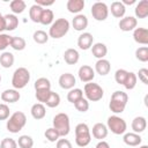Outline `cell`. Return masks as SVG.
I'll return each mask as SVG.
<instances>
[{
  "instance_id": "7",
  "label": "cell",
  "mask_w": 148,
  "mask_h": 148,
  "mask_svg": "<svg viewBox=\"0 0 148 148\" xmlns=\"http://www.w3.org/2000/svg\"><path fill=\"white\" fill-rule=\"evenodd\" d=\"M83 92L86 95V99L89 102H98L103 98L104 96V90L98 83L94 82H88L84 84Z\"/></svg>"
},
{
  "instance_id": "49",
  "label": "cell",
  "mask_w": 148,
  "mask_h": 148,
  "mask_svg": "<svg viewBox=\"0 0 148 148\" xmlns=\"http://www.w3.org/2000/svg\"><path fill=\"white\" fill-rule=\"evenodd\" d=\"M36 5H38V6H40L42 8H44V7H49V6H52L53 3H54V1L53 0H51V1H43V0H36V2H35Z\"/></svg>"
},
{
  "instance_id": "33",
  "label": "cell",
  "mask_w": 148,
  "mask_h": 148,
  "mask_svg": "<svg viewBox=\"0 0 148 148\" xmlns=\"http://www.w3.org/2000/svg\"><path fill=\"white\" fill-rule=\"evenodd\" d=\"M10 46L15 50V51H22L25 49L27 43L25 39L23 37H18V36H12V40H10Z\"/></svg>"
},
{
  "instance_id": "45",
  "label": "cell",
  "mask_w": 148,
  "mask_h": 148,
  "mask_svg": "<svg viewBox=\"0 0 148 148\" xmlns=\"http://www.w3.org/2000/svg\"><path fill=\"white\" fill-rule=\"evenodd\" d=\"M0 148H17V142L12 138H5L0 142Z\"/></svg>"
},
{
  "instance_id": "40",
  "label": "cell",
  "mask_w": 148,
  "mask_h": 148,
  "mask_svg": "<svg viewBox=\"0 0 148 148\" xmlns=\"http://www.w3.org/2000/svg\"><path fill=\"white\" fill-rule=\"evenodd\" d=\"M127 74H128V71L124 69V68H119L114 73V80L118 84H124L125 81H126V77H127Z\"/></svg>"
},
{
  "instance_id": "52",
  "label": "cell",
  "mask_w": 148,
  "mask_h": 148,
  "mask_svg": "<svg viewBox=\"0 0 148 148\" xmlns=\"http://www.w3.org/2000/svg\"><path fill=\"white\" fill-rule=\"evenodd\" d=\"M135 1H136V0H123V1H120V2H121V3H123L125 7H126V5H127V6H128V5L131 6V5L135 3Z\"/></svg>"
},
{
  "instance_id": "28",
  "label": "cell",
  "mask_w": 148,
  "mask_h": 148,
  "mask_svg": "<svg viewBox=\"0 0 148 148\" xmlns=\"http://www.w3.org/2000/svg\"><path fill=\"white\" fill-rule=\"evenodd\" d=\"M5 16V22H6V30L7 31H13L18 27V18L14 14H6Z\"/></svg>"
},
{
  "instance_id": "2",
  "label": "cell",
  "mask_w": 148,
  "mask_h": 148,
  "mask_svg": "<svg viewBox=\"0 0 148 148\" xmlns=\"http://www.w3.org/2000/svg\"><path fill=\"white\" fill-rule=\"evenodd\" d=\"M27 124V116L24 112L22 111H16L13 114L9 116V118L7 119V124H6V128L8 132L16 134L18 133L21 130H23V127Z\"/></svg>"
},
{
  "instance_id": "53",
  "label": "cell",
  "mask_w": 148,
  "mask_h": 148,
  "mask_svg": "<svg viewBox=\"0 0 148 148\" xmlns=\"http://www.w3.org/2000/svg\"><path fill=\"white\" fill-rule=\"evenodd\" d=\"M139 148H148V146H147V145H142V146H140Z\"/></svg>"
},
{
  "instance_id": "43",
  "label": "cell",
  "mask_w": 148,
  "mask_h": 148,
  "mask_svg": "<svg viewBox=\"0 0 148 148\" xmlns=\"http://www.w3.org/2000/svg\"><path fill=\"white\" fill-rule=\"evenodd\" d=\"M12 36L8 34H0V51L6 50L8 46H10Z\"/></svg>"
},
{
  "instance_id": "1",
  "label": "cell",
  "mask_w": 148,
  "mask_h": 148,
  "mask_svg": "<svg viewBox=\"0 0 148 148\" xmlns=\"http://www.w3.org/2000/svg\"><path fill=\"white\" fill-rule=\"evenodd\" d=\"M127 102H128V95L123 90H116L111 95L109 108L113 113H121L124 112Z\"/></svg>"
},
{
  "instance_id": "32",
  "label": "cell",
  "mask_w": 148,
  "mask_h": 148,
  "mask_svg": "<svg viewBox=\"0 0 148 148\" xmlns=\"http://www.w3.org/2000/svg\"><path fill=\"white\" fill-rule=\"evenodd\" d=\"M82 97H83V90L80 88H73L67 92V101L71 102L72 104L76 103Z\"/></svg>"
},
{
  "instance_id": "47",
  "label": "cell",
  "mask_w": 148,
  "mask_h": 148,
  "mask_svg": "<svg viewBox=\"0 0 148 148\" xmlns=\"http://www.w3.org/2000/svg\"><path fill=\"white\" fill-rule=\"evenodd\" d=\"M136 77H139V80L145 83V84H148V69L147 68H141L139 69L138 74H136Z\"/></svg>"
},
{
  "instance_id": "51",
  "label": "cell",
  "mask_w": 148,
  "mask_h": 148,
  "mask_svg": "<svg viewBox=\"0 0 148 148\" xmlns=\"http://www.w3.org/2000/svg\"><path fill=\"white\" fill-rule=\"evenodd\" d=\"M95 148H110V145H109L106 141L101 140V141L96 145V147H95Z\"/></svg>"
},
{
  "instance_id": "17",
  "label": "cell",
  "mask_w": 148,
  "mask_h": 148,
  "mask_svg": "<svg viewBox=\"0 0 148 148\" xmlns=\"http://www.w3.org/2000/svg\"><path fill=\"white\" fill-rule=\"evenodd\" d=\"M94 71L97 74H99L101 76H105L111 71V64L106 59H98L96 61V64H95V69Z\"/></svg>"
},
{
  "instance_id": "37",
  "label": "cell",
  "mask_w": 148,
  "mask_h": 148,
  "mask_svg": "<svg viewBox=\"0 0 148 148\" xmlns=\"http://www.w3.org/2000/svg\"><path fill=\"white\" fill-rule=\"evenodd\" d=\"M136 82H138L136 74L133 73V72H128L127 77H126V81H125V83H124L123 86L125 87V89H127V90H132V89L135 88Z\"/></svg>"
},
{
  "instance_id": "44",
  "label": "cell",
  "mask_w": 148,
  "mask_h": 148,
  "mask_svg": "<svg viewBox=\"0 0 148 148\" xmlns=\"http://www.w3.org/2000/svg\"><path fill=\"white\" fill-rule=\"evenodd\" d=\"M10 116L9 106L6 103H0V120H7Z\"/></svg>"
},
{
  "instance_id": "34",
  "label": "cell",
  "mask_w": 148,
  "mask_h": 148,
  "mask_svg": "<svg viewBox=\"0 0 148 148\" xmlns=\"http://www.w3.org/2000/svg\"><path fill=\"white\" fill-rule=\"evenodd\" d=\"M35 90H51V82L47 77H39L35 81Z\"/></svg>"
},
{
  "instance_id": "25",
  "label": "cell",
  "mask_w": 148,
  "mask_h": 148,
  "mask_svg": "<svg viewBox=\"0 0 148 148\" xmlns=\"http://www.w3.org/2000/svg\"><path fill=\"white\" fill-rule=\"evenodd\" d=\"M79 59H80V54H79L77 50H75V49H67L64 52V60L68 65H75V64H77Z\"/></svg>"
},
{
  "instance_id": "39",
  "label": "cell",
  "mask_w": 148,
  "mask_h": 148,
  "mask_svg": "<svg viewBox=\"0 0 148 148\" xmlns=\"http://www.w3.org/2000/svg\"><path fill=\"white\" fill-rule=\"evenodd\" d=\"M135 58L141 62L148 61V46H140L135 50Z\"/></svg>"
},
{
  "instance_id": "18",
  "label": "cell",
  "mask_w": 148,
  "mask_h": 148,
  "mask_svg": "<svg viewBox=\"0 0 148 148\" xmlns=\"http://www.w3.org/2000/svg\"><path fill=\"white\" fill-rule=\"evenodd\" d=\"M72 25L76 31H83L88 27V18L84 14H77L72 20Z\"/></svg>"
},
{
  "instance_id": "31",
  "label": "cell",
  "mask_w": 148,
  "mask_h": 148,
  "mask_svg": "<svg viewBox=\"0 0 148 148\" xmlns=\"http://www.w3.org/2000/svg\"><path fill=\"white\" fill-rule=\"evenodd\" d=\"M9 7H10V10L13 12V14L16 15V14H21L24 12L27 3L23 0H13V1H10Z\"/></svg>"
},
{
  "instance_id": "21",
  "label": "cell",
  "mask_w": 148,
  "mask_h": 148,
  "mask_svg": "<svg viewBox=\"0 0 148 148\" xmlns=\"http://www.w3.org/2000/svg\"><path fill=\"white\" fill-rule=\"evenodd\" d=\"M90 49H91L92 56L97 59H104V57L108 54V47L104 43H101V42L95 43Z\"/></svg>"
},
{
  "instance_id": "35",
  "label": "cell",
  "mask_w": 148,
  "mask_h": 148,
  "mask_svg": "<svg viewBox=\"0 0 148 148\" xmlns=\"http://www.w3.org/2000/svg\"><path fill=\"white\" fill-rule=\"evenodd\" d=\"M44 104L46 106H49V108H52V109L57 108L60 104V96H59V94H57V92L51 90V92H50V95H49V97H47V99L45 101Z\"/></svg>"
},
{
  "instance_id": "11",
  "label": "cell",
  "mask_w": 148,
  "mask_h": 148,
  "mask_svg": "<svg viewBox=\"0 0 148 148\" xmlns=\"http://www.w3.org/2000/svg\"><path fill=\"white\" fill-rule=\"evenodd\" d=\"M138 25V20L134 17V16H124L123 18H120L119 23H118V27L121 31H132L136 28Z\"/></svg>"
},
{
  "instance_id": "13",
  "label": "cell",
  "mask_w": 148,
  "mask_h": 148,
  "mask_svg": "<svg viewBox=\"0 0 148 148\" xmlns=\"http://www.w3.org/2000/svg\"><path fill=\"white\" fill-rule=\"evenodd\" d=\"M94 44V36L90 32H82L77 38V46L81 50H89Z\"/></svg>"
},
{
  "instance_id": "4",
  "label": "cell",
  "mask_w": 148,
  "mask_h": 148,
  "mask_svg": "<svg viewBox=\"0 0 148 148\" xmlns=\"http://www.w3.org/2000/svg\"><path fill=\"white\" fill-rule=\"evenodd\" d=\"M69 28H71V24L67 18H64V17L57 18L56 21H53V23L51 24V27L49 29V37L59 39L68 32Z\"/></svg>"
},
{
  "instance_id": "48",
  "label": "cell",
  "mask_w": 148,
  "mask_h": 148,
  "mask_svg": "<svg viewBox=\"0 0 148 148\" xmlns=\"http://www.w3.org/2000/svg\"><path fill=\"white\" fill-rule=\"evenodd\" d=\"M56 148H73V146H72L71 141L67 139H58Z\"/></svg>"
},
{
  "instance_id": "8",
  "label": "cell",
  "mask_w": 148,
  "mask_h": 148,
  "mask_svg": "<svg viewBox=\"0 0 148 148\" xmlns=\"http://www.w3.org/2000/svg\"><path fill=\"white\" fill-rule=\"evenodd\" d=\"M106 127L108 130H110L113 134L116 135H121L126 132L127 130V124L125 121V119H123L121 117L113 114L110 116L108 118V123H106Z\"/></svg>"
},
{
  "instance_id": "12",
  "label": "cell",
  "mask_w": 148,
  "mask_h": 148,
  "mask_svg": "<svg viewBox=\"0 0 148 148\" xmlns=\"http://www.w3.org/2000/svg\"><path fill=\"white\" fill-rule=\"evenodd\" d=\"M75 83H76V79L72 73H64L59 76V86L62 89L71 90L74 88Z\"/></svg>"
},
{
  "instance_id": "27",
  "label": "cell",
  "mask_w": 148,
  "mask_h": 148,
  "mask_svg": "<svg viewBox=\"0 0 148 148\" xmlns=\"http://www.w3.org/2000/svg\"><path fill=\"white\" fill-rule=\"evenodd\" d=\"M14 61H15V58L12 52L5 51L0 54V65L3 68H10L14 65Z\"/></svg>"
},
{
  "instance_id": "38",
  "label": "cell",
  "mask_w": 148,
  "mask_h": 148,
  "mask_svg": "<svg viewBox=\"0 0 148 148\" xmlns=\"http://www.w3.org/2000/svg\"><path fill=\"white\" fill-rule=\"evenodd\" d=\"M32 38L37 44H45L49 40V34H46L44 30H36L32 35Z\"/></svg>"
},
{
  "instance_id": "42",
  "label": "cell",
  "mask_w": 148,
  "mask_h": 148,
  "mask_svg": "<svg viewBox=\"0 0 148 148\" xmlns=\"http://www.w3.org/2000/svg\"><path fill=\"white\" fill-rule=\"evenodd\" d=\"M74 106H75V109H76L77 111H80V112H87V111L89 110V101L86 99L84 97H82V98H80L76 103H74Z\"/></svg>"
},
{
  "instance_id": "15",
  "label": "cell",
  "mask_w": 148,
  "mask_h": 148,
  "mask_svg": "<svg viewBox=\"0 0 148 148\" xmlns=\"http://www.w3.org/2000/svg\"><path fill=\"white\" fill-rule=\"evenodd\" d=\"M21 98L18 90L16 89H6L1 92V101L5 103H16Z\"/></svg>"
},
{
  "instance_id": "50",
  "label": "cell",
  "mask_w": 148,
  "mask_h": 148,
  "mask_svg": "<svg viewBox=\"0 0 148 148\" xmlns=\"http://www.w3.org/2000/svg\"><path fill=\"white\" fill-rule=\"evenodd\" d=\"M3 30H6V22H5V16L0 13V34H2Z\"/></svg>"
},
{
  "instance_id": "54",
  "label": "cell",
  "mask_w": 148,
  "mask_h": 148,
  "mask_svg": "<svg viewBox=\"0 0 148 148\" xmlns=\"http://www.w3.org/2000/svg\"><path fill=\"white\" fill-rule=\"evenodd\" d=\"M0 82H1V74H0Z\"/></svg>"
},
{
  "instance_id": "24",
  "label": "cell",
  "mask_w": 148,
  "mask_h": 148,
  "mask_svg": "<svg viewBox=\"0 0 148 148\" xmlns=\"http://www.w3.org/2000/svg\"><path fill=\"white\" fill-rule=\"evenodd\" d=\"M135 18H146L148 16V0H141L139 3H136L135 9Z\"/></svg>"
},
{
  "instance_id": "19",
  "label": "cell",
  "mask_w": 148,
  "mask_h": 148,
  "mask_svg": "<svg viewBox=\"0 0 148 148\" xmlns=\"http://www.w3.org/2000/svg\"><path fill=\"white\" fill-rule=\"evenodd\" d=\"M123 141L125 145L131 146V147H136L141 145L142 138L140 136V134L134 133V132H130V133H124V138Z\"/></svg>"
},
{
  "instance_id": "9",
  "label": "cell",
  "mask_w": 148,
  "mask_h": 148,
  "mask_svg": "<svg viewBox=\"0 0 148 148\" xmlns=\"http://www.w3.org/2000/svg\"><path fill=\"white\" fill-rule=\"evenodd\" d=\"M91 15L96 21H105L109 16V7L105 2L97 1L91 6Z\"/></svg>"
},
{
  "instance_id": "30",
  "label": "cell",
  "mask_w": 148,
  "mask_h": 148,
  "mask_svg": "<svg viewBox=\"0 0 148 148\" xmlns=\"http://www.w3.org/2000/svg\"><path fill=\"white\" fill-rule=\"evenodd\" d=\"M53 18H54L53 12L49 8H44L43 12H42V15H40L39 23L43 24V25H49V24L53 23Z\"/></svg>"
},
{
  "instance_id": "23",
  "label": "cell",
  "mask_w": 148,
  "mask_h": 148,
  "mask_svg": "<svg viewBox=\"0 0 148 148\" xmlns=\"http://www.w3.org/2000/svg\"><path fill=\"white\" fill-rule=\"evenodd\" d=\"M30 113H31L32 118L36 119V120L43 119V118L46 116L45 105L42 104V103H35V104L31 106V109H30Z\"/></svg>"
},
{
  "instance_id": "20",
  "label": "cell",
  "mask_w": 148,
  "mask_h": 148,
  "mask_svg": "<svg viewBox=\"0 0 148 148\" xmlns=\"http://www.w3.org/2000/svg\"><path fill=\"white\" fill-rule=\"evenodd\" d=\"M109 12H111L112 16L116 18H123L126 13V7L120 1H113L111 3V7L109 8Z\"/></svg>"
},
{
  "instance_id": "26",
  "label": "cell",
  "mask_w": 148,
  "mask_h": 148,
  "mask_svg": "<svg viewBox=\"0 0 148 148\" xmlns=\"http://www.w3.org/2000/svg\"><path fill=\"white\" fill-rule=\"evenodd\" d=\"M84 6H86V3L83 0H68L66 3L68 12L72 14H76V15L84 8Z\"/></svg>"
},
{
  "instance_id": "10",
  "label": "cell",
  "mask_w": 148,
  "mask_h": 148,
  "mask_svg": "<svg viewBox=\"0 0 148 148\" xmlns=\"http://www.w3.org/2000/svg\"><path fill=\"white\" fill-rule=\"evenodd\" d=\"M77 75H79V79L81 82L83 83H88V82H92L94 77H95V71L91 66L89 65H82L80 68H79V72H77Z\"/></svg>"
},
{
  "instance_id": "16",
  "label": "cell",
  "mask_w": 148,
  "mask_h": 148,
  "mask_svg": "<svg viewBox=\"0 0 148 148\" xmlns=\"http://www.w3.org/2000/svg\"><path fill=\"white\" fill-rule=\"evenodd\" d=\"M133 39L138 44H148V30L146 28H135L133 30Z\"/></svg>"
},
{
  "instance_id": "5",
  "label": "cell",
  "mask_w": 148,
  "mask_h": 148,
  "mask_svg": "<svg viewBox=\"0 0 148 148\" xmlns=\"http://www.w3.org/2000/svg\"><path fill=\"white\" fill-rule=\"evenodd\" d=\"M30 81V72L25 67H18L15 69L12 76V86L14 89H23Z\"/></svg>"
},
{
  "instance_id": "36",
  "label": "cell",
  "mask_w": 148,
  "mask_h": 148,
  "mask_svg": "<svg viewBox=\"0 0 148 148\" xmlns=\"http://www.w3.org/2000/svg\"><path fill=\"white\" fill-rule=\"evenodd\" d=\"M16 142L20 148H32L34 147V139L27 134L18 136V140Z\"/></svg>"
},
{
  "instance_id": "6",
  "label": "cell",
  "mask_w": 148,
  "mask_h": 148,
  "mask_svg": "<svg viewBox=\"0 0 148 148\" xmlns=\"http://www.w3.org/2000/svg\"><path fill=\"white\" fill-rule=\"evenodd\" d=\"M91 141L89 126L86 123H80L75 126V143L79 147H86Z\"/></svg>"
},
{
  "instance_id": "41",
  "label": "cell",
  "mask_w": 148,
  "mask_h": 148,
  "mask_svg": "<svg viewBox=\"0 0 148 148\" xmlns=\"http://www.w3.org/2000/svg\"><path fill=\"white\" fill-rule=\"evenodd\" d=\"M44 135H45L46 140H47V141H50V142H57V141H58V139L60 138L59 133H58V132H57V131H56L53 127L47 128V130L45 131Z\"/></svg>"
},
{
  "instance_id": "29",
  "label": "cell",
  "mask_w": 148,
  "mask_h": 148,
  "mask_svg": "<svg viewBox=\"0 0 148 148\" xmlns=\"http://www.w3.org/2000/svg\"><path fill=\"white\" fill-rule=\"evenodd\" d=\"M44 8H42L40 6L34 3L30 9H29V17L32 22L35 23H39V20H40V15H42V12H43Z\"/></svg>"
},
{
  "instance_id": "46",
  "label": "cell",
  "mask_w": 148,
  "mask_h": 148,
  "mask_svg": "<svg viewBox=\"0 0 148 148\" xmlns=\"http://www.w3.org/2000/svg\"><path fill=\"white\" fill-rule=\"evenodd\" d=\"M50 92H51V90H37V91H36V94H35V96H36V98H37L38 103L44 104V103H45V101L47 99V97H49Z\"/></svg>"
},
{
  "instance_id": "3",
  "label": "cell",
  "mask_w": 148,
  "mask_h": 148,
  "mask_svg": "<svg viewBox=\"0 0 148 148\" xmlns=\"http://www.w3.org/2000/svg\"><path fill=\"white\" fill-rule=\"evenodd\" d=\"M52 124H53L52 127L59 133L60 138H65L66 135H68L71 131V121H69V117L67 113H64V112L57 113L53 117Z\"/></svg>"
},
{
  "instance_id": "14",
  "label": "cell",
  "mask_w": 148,
  "mask_h": 148,
  "mask_svg": "<svg viewBox=\"0 0 148 148\" xmlns=\"http://www.w3.org/2000/svg\"><path fill=\"white\" fill-rule=\"evenodd\" d=\"M108 133H109V130H108V127H106L105 124H103V123H96L92 126V130H91V133L90 134H92V136L95 139H97V140L101 141V140H103V139H105L108 136Z\"/></svg>"
},
{
  "instance_id": "22",
  "label": "cell",
  "mask_w": 148,
  "mask_h": 148,
  "mask_svg": "<svg viewBox=\"0 0 148 148\" xmlns=\"http://www.w3.org/2000/svg\"><path fill=\"white\" fill-rule=\"evenodd\" d=\"M131 127H132V130H133L134 133H138V134L142 133V132L146 130V127H147V120H146V118L142 117V116L135 117V118L132 120Z\"/></svg>"
}]
</instances>
